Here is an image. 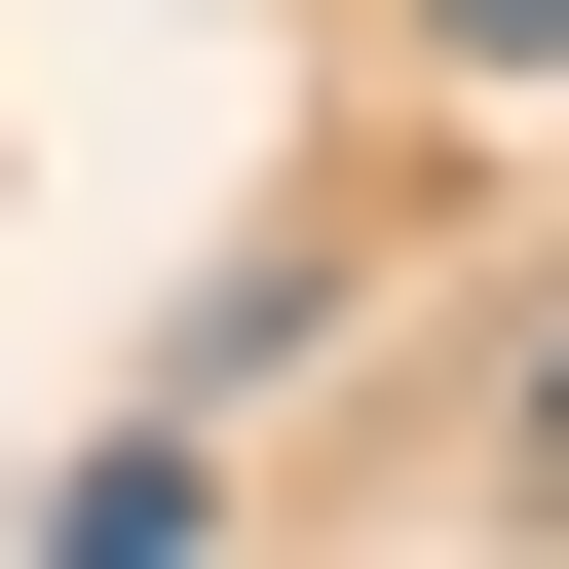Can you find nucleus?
<instances>
[{
    "instance_id": "obj_1",
    "label": "nucleus",
    "mask_w": 569,
    "mask_h": 569,
    "mask_svg": "<svg viewBox=\"0 0 569 569\" xmlns=\"http://www.w3.org/2000/svg\"><path fill=\"white\" fill-rule=\"evenodd\" d=\"M418 39H456V77H569V0H418Z\"/></svg>"
},
{
    "instance_id": "obj_2",
    "label": "nucleus",
    "mask_w": 569,
    "mask_h": 569,
    "mask_svg": "<svg viewBox=\"0 0 569 569\" xmlns=\"http://www.w3.org/2000/svg\"><path fill=\"white\" fill-rule=\"evenodd\" d=\"M531 456H569V342H531Z\"/></svg>"
}]
</instances>
